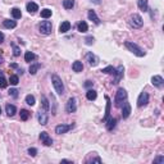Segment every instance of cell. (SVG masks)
<instances>
[{"label": "cell", "instance_id": "1", "mask_svg": "<svg viewBox=\"0 0 164 164\" xmlns=\"http://www.w3.org/2000/svg\"><path fill=\"white\" fill-rule=\"evenodd\" d=\"M51 82H53V86H54V89H55L56 94L62 96V95L64 94V85H63L62 78L59 77L58 75H53L51 76Z\"/></svg>", "mask_w": 164, "mask_h": 164}, {"label": "cell", "instance_id": "2", "mask_svg": "<svg viewBox=\"0 0 164 164\" xmlns=\"http://www.w3.org/2000/svg\"><path fill=\"white\" fill-rule=\"evenodd\" d=\"M124 45H126V48L128 49V50L131 51V53H133L135 55H137V56H145V51L142 50V49L140 48V46L137 45V44H135V42H132V41H126L124 42Z\"/></svg>", "mask_w": 164, "mask_h": 164}, {"label": "cell", "instance_id": "3", "mask_svg": "<svg viewBox=\"0 0 164 164\" xmlns=\"http://www.w3.org/2000/svg\"><path fill=\"white\" fill-rule=\"evenodd\" d=\"M127 100V91H126L124 89H118V91H117L116 94V99H114V105L117 106V108H121L122 104Z\"/></svg>", "mask_w": 164, "mask_h": 164}, {"label": "cell", "instance_id": "4", "mask_svg": "<svg viewBox=\"0 0 164 164\" xmlns=\"http://www.w3.org/2000/svg\"><path fill=\"white\" fill-rule=\"evenodd\" d=\"M144 24V19L141 18L140 14H132L130 17V26L133 28H140Z\"/></svg>", "mask_w": 164, "mask_h": 164}, {"label": "cell", "instance_id": "5", "mask_svg": "<svg viewBox=\"0 0 164 164\" xmlns=\"http://www.w3.org/2000/svg\"><path fill=\"white\" fill-rule=\"evenodd\" d=\"M39 30L42 35H50L51 34V30H53V24H51L50 21H44L40 23Z\"/></svg>", "mask_w": 164, "mask_h": 164}, {"label": "cell", "instance_id": "6", "mask_svg": "<svg viewBox=\"0 0 164 164\" xmlns=\"http://www.w3.org/2000/svg\"><path fill=\"white\" fill-rule=\"evenodd\" d=\"M114 78H113V83L114 85H118L119 81L123 78V75H124V67L123 65H119L118 68H117L116 71H114Z\"/></svg>", "mask_w": 164, "mask_h": 164}, {"label": "cell", "instance_id": "7", "mask_svg": "<svg viewBox=\"0 0 164 164\" xmlns=\"http://www.w3.org/2000/svg\"><path fill=\"white\" fill-rule=\"evenodd\" d=\"M73 127H75L73 123H71V124H59V126H56L55 127V133L63 135V133H67L68 131H71Z\"/></svg>", "mask_w": 164, "mask_h": 164}, {"label": "cell", "instance_id": "8", "mask_svg": "<svg viewBox=\"0 0 164 164\" xmlns=\"http://www.w3.org/2000/svg\"><path fill=\"white\" fill-rule=\"evenodd\" d=\"M65 110H67V113H75V112L77 110V100H76L75 97H71L67 101Z\"/></svg>", "mask_w": 164, "mask_h": 164}, {"label": "cell", "instance_id": "9", "mask_svg": "<svg viewBox=\"0 0 164 164\" xmlns=\"http://www.w3.org/2000/svg\"><path fill=\"white\" fill-rule=\"evenodd\" d=\"M147 103H149V94L147 92H141L140 96H138L137 99V106H140V108H142V106L147 105Z\"/></svg>", "mask_w": 164, "mask_h": 164}, {"label": "cell", "instance_id": "10", "mask_svg": "<svg viewBox=\"0 0 164 164\" xmlns=\"http://www.w3.org/2000/svg\"><path fill=\"white\" fill-rule=\"evenodd\" d=\"M40 140L45 146H51V145H53V138H51L50 136H49V133L45 132V131L40 133Z\"/></svg>", "mask_w": 164, "mask_h": 164}, {"label": "cell", "instance_id": "11", "mask_svg": "<svg viewBox=\"0 0 164 164\" xmlns=\"http://www.w3.org/2000/svg\"><path fill=\"white\" fill-rule=\"evenodd\" d=\"M37 118H39L40 124H42V126H46V124H48V122H49V116H48V113H46L45 110L40 109L39 114H37Z\"/></svg>", "mask_w": 164, "mask_h": 164}, {"label": "cell", "instance_id": "12", "mask_svg": "<svg viewBox=\"0 0 164 164\" xmlns=\"http://www.w3.org/2000/svg\"><path fill=\"white\" fill-rule=\"evenodd\" d=\"M122 118H128L130 117V114H131V105H130V103H127V100H126L124 103L122 104Z\"/></svg>", "mask_w": 164, "mask_h": 164}, {"label": "cell", "instance_id": "13", "mask_svg": "<svg viewBox=\"0 0 164 164\" xmlns=\"http://www.w3.org/2000/svg\"><path fill=\"white\" fill-rule=\"evenodd\" d=\"M86 60L89 62V64L91 65V67H95V65H97V63H99V58L92 53H87L86 54Z\"/></svg>", "mask_w": 164, "mask_h": 164}, {"label": "cell", "instance_id": "14", "mask_svg": "<svg viewBox=\"0 0 164 164\" xmlns=\"http://www.w3.org/2000/svg\"><path fill=\"white\" fill-rule=\"evenodd\" d=\"M151 83L154 85L155 87H162L163 85H164V80H163L162 76H153Z\"/></svg>", "mask_w": 164, "mask_h": 164}, {"label": "cell", "instance_id": "15", "mask_svg": "<svg viewBox=\"0 0 164 164\" xmlns=\"http://www.w3.org/2000/svg\"><path fill=\"white\" fill-rule=\"evenodd\" d=\"M105 100H106V108H105V116H104V118H103L104 122L110 117V108H112V101H110V99H109V96H105Z\"/></svg>", "mask_w": 164, "mask_h": 164}, {"label": "cell", "instance_id": "16", "mask_svg": "<svg viewBox=\"0 0 164 164\" xmlns=\"http://www.w3.org/2000/svg\"><path fill=\"white\" fill-rule=\"evenodd\" d=\"M26 8H27V12H28L30 14H35V13L39 10V7H37V4H36V3H32V1H30L28 4L26 5Z\"/></svg>", "mask_w": 164, "mask_h": 164}, {"label": "cell", "instance_id": "17", "mask_svg": "<svg viewBox=\"0 0 164 164\" xmlns=\"http://www.w3.org/2000/svg\"><path fill=\"white\" fill-rule=\"evenodd\" d=\"M71 30V23L68 21H64L60 23V26H59V32L60 34H65V32H68Z\"/></svg>", "mask_w": 164, "mask_h": 164}, {"label": "cell", "instance_id": "18", "mask_svg": "<svg viewBox=\"0 0 164 164\" xmlns=\"http://www.w3.org/2000/svg\"><path fill=\"white\" fill-rule=\"evenodd\" d=\"M87 17H89L90 21L94 22L95 24H99V23H100V19H99V17L96 15L95 10H89V13H87Z\"/></svg>", "mask_w": 164, "mask_h": 164}, {"label": "cell", "instance_id": "19", "mask_svg": "<svg viewBox=\"0 0 164 164\" xmlns=\"http://www.w3.org/2000/svg\"><path fill=\"white\" fill-rule=\"evenodd\" d=\"M105 122H106V130L108 131H113V128L117 126V119L116 118H110V117H109Z\"/></svg>", "mask_w": 164, "mask_h": 164}, {"label": "cell", "instance_id": "20", "mask_svg": "<svg viewBox=\"0 0 164 164\" xmlns=\"http://www.w3.org/2000/svg\"><path fill=\"white\" fill-rule=\"evenodd\" d=\"M5 112H7V114L9 117H13L15 113H17V108H15L14 105H12V104H7V106H5Z\"/></svg>", "mask_w": 164, "mask_h": 164}, {"label": "cell", "instance_id": "21", "mask_svg": "<svg viewBox=\"0 0 164 164\" xmlns=\"http://www.w3.org/2000/svg\"><path fill=\"white\" fill-rule=\"evenodd\" d=\"M85 162H86V163H94V162L101 163V159H100V158L96 155V153H92V154H90V157L87 158V159L85 160Z\"/></svg>", "mask_w": 164, "mask_h": 164}, {"label": "cell", "instance_id": "22", "mask_svg": "<svg viewBox=\"0 0 164 164\" xmlns=\"http://www.w3.org/2000/svg\"><path fill=\"white\" fill-rule=\"evenodd\" d=\"M137 5H138V9L142 10V12H147V10H149V4H147V0H138Z\"/></svg>", "mask_w": 164, "mask_h": 164}, {"label": "cell", "instance_id": "23", "mask_svg": "<svg viewBox=\"0 0 164 164\" xmlns=\"http://www.w3.org/2000/svg\"><path fill=\"white\" fill-rule=\"evenodd\" d=\"M72 69L75 71V72H77V73L82 72V69H83V64H82V62L76 60V62L72 64Z\"/></svg>", "mask_w": 164, "mask_h": 164}, {"label": "cell", "instance_id": "24", "mask_svg": "<svg viewBox=\"0 0 164 164\" xmlns=\"http://www.w3.org/2000/svg\"><path fill=\"white\" fill-rule=\"evenodd\" d=\"M3 26L5 27V28H14V27H17V22L15 21H10V19H4L3 21Z\"/></svg>", "mask_w": 164, "mask_h": 164}, {"label": "cell", "instance_id": "25", "mask_svg": "<svg viewBox=\"0 0 164 164\" xmlns=\"http://www.w3.org/2000/svg\"><path fill=\"white\" fill-rule=\"evenodd\" d=\"M10 13H12V15H13L14 19H19V18L22 17V12H21L19 8H12Z\"/></svg>", "mask_w": 164, "mask_h": 164}, {"label": "cell", "instance_id": "26", "mask_svg": "<svg viewBox=\"0 0 164 164\" xmlns=\"http://www.w3.org/2000/svg\"><path fill=\"white\" fill-rule=\"evenodd\" d=\"M7 86H8V81L4 76V72L0 71V89H5Z\"/></svg>", "mask_w": 164, "mask_h": 164}, {"label": "cell", "instance_id": "27", "mask_svg": "<svg viewBox=\"0 0 164 164\" xmlns=\"http://www.w3.org/2000/svg\"><path fill=\"white\" fill-rule=\"evenodd\" d=\"M51 14H53V12H51V9H49V8H45V9L41 10V17L45 18V19L50 18V17H51Z\"/></svg>", "mask_w": 164, "mask_h": 164}, {"label": "cell", "instance_id": "28", "mask_svg": "<svg viewBox=\"0 0 164 164\" xmlns=\"http://www.w3.org/2000/svg\"><path fill=\"white\" fill-rule=\"evenodd\" d=\"M36 59V55H35L32 51H26V54H24V60L26 62H32V60H35Z\"/></svg>", "mask_w": 164, "mask_h": 164}, {"label": "cell", "instance_id": "29", "mask_svg": "<svg viewBox=\"0 0 164 164\" xmlns=\"http://www.w3.org/2000/svg\"><path fill=\"white\" fill-rule=\"evenodd\" d=\"M86 97H87L89 100H91V101H92V100H95V99L97 97L96 91H95V90H89V91L86 92Z\"/></svg>", "mask_w": 164, "mask_h": 164}, {"label": "cell", "instance_id": "30", "mask_svg": "<svg viewBox=\"0 0 164 164\" xmlns=\"http://www.w3.org/2000/svg\"><path fill=\"white\" fill-rule=\"evenodd\" d=\"M87 30H89V26H87L86 22H80L78 23V31L81 32V34H85V32H87Z\"/></svg>", "mask_w": 164, "mask_h": 164}, {"label": "cell", "instance_id": "31", "mask_svg": "<svg viewBox=\"0 0 164 164\" xmlns=\"http://www.w3.org/2000/svg\"><path fill=\"white\" fill-rule=\"evenodd\" d=\"M41 106H42V110H45V112H48L49 110V101H48V99H46V96H41Z\"/></svg>", "mask_w": 164, "mask_h": 164}, {"label": "cell", "instance_id": "32", "mask_svg": "<svg viewBox=\"0 0 164 164\" xmlns=\"http://www.w3.org/2000/svg\"><path fill=\"white\" fill-rule=\"evenodd\" d=\"M40 67H41L40 63H36V64H31V65H30V69H28L30 73H31V75H36Z\"/></svg>", "mask_w": 164, "mask_h": 164}, {"label": "cell", "instance_id": "33", "mask_svg": "<svg viewBox=\"0 0 164 164\" xmlns=\"http://www.w3.org/2000/svg\"><path fill=\"white\" fill-rule=\"evenodd\" d=\"M63 7L65 9H72L75 7V0H63Z\"/></svg>", "mask_w": 164, "mask_h": 164}, {"label": "cell", "instance_id": "34", "mask_svg": "<svg viewBox=\"0 0 164 164\" xmlns=\"http://www.w3.org/2000/svg\"><path fill=\"white\" fill-rule=\"evenodd\" d=\"M30 112L28 110H26V109H22L21 110V119L22 121H27V119L30 118Z\"/></svg>", "mask_w": 164, "mask_h": 164}, {"label": "cell", "instance_id": "35", "mask_svg": "<svg viewBox=\"0 0 164 164\" xmlns=\"http://www.w3.org/2000/svg\"><path fill=\"white\" fill-rule=\"evenodd\" d=\"M26 103L28 104V105H35V103H36V100H35V96L34 95H27L26 96Z\"/></svg>", "mask_w": 164, "mask_h": 164}, {"label": "cell", "instance_id": "36", "mask_svg": "<svg viewBox=\"0 0 164 164\" xmlns=\"http://www.w3.org/2000/svg\"><path fill=\"white\" fill-rule=\"evenodd\" d=\"M9 82H10V85L15 86V85H18V82H19V78H18V76H17V75H13V76H10Z\"/></svg>", "mask_w": 164, "mask_h": 164}, {"label": "cell", "instance_id": "37", "mask_svg": "<svg viewBox=\"0 0 164 164\" xmlns=\"http://www.w3.org/2000/svg\"><path fill=\"white\" fill-rule=\"evenodd\" d=\"M12 48H13V55H14V56H19L21 55V49L18 48L15 44H12Z\"/></svg>", "mask_w": 164, "mask_h": 164}, {"label": "cell", "instance_id": "38", "mask_svg": "<svg viewBox=\"0 0 164 164\" xmlns=\"http://www.w3.org/2000/svg\"><path fill=\"white\" fill-rule=\"evenodd\" d=\"M114 71H116V69H114L112 65H108V67L103 68L101 72H103V73H106V75H110V73H114Z\"/></svg>", "mask_w": 164, "mask_h": 164}, {"label": "cell", "instance_id": "39", "mask_svg": "<svg viewBox=\"0 0 164 164\" xmlns=\"http://www.w3.org/2000/svg\"><path fill=\"white\" fill-rule=\"evenodd\" d=\"M94 41H95V39L92 36H87L86 39H85V42H86V45H92L94 44Z\"/></svg>", "mask_w": 164, "mask_h": 164}, {"label": "cell", "instance_id": "40", "mask_svg": "<svg viewBox=\"0 0 164 164\" xmlns=\"http://www.w3.org/2000/svg\"><path fill=\"white\" fill-rule=\"evenodd\" d=\"M9 95L12 97H18V90L17 89H10L9 90Z\"/></svg>", "mask_w": 164, "mask_h": 164}, {"label": "cell", "instance_id": "41", "mask_svg": "<svg viewBox=\"0 0 164 164\" xmlns=\"http://www.w3.org/2000/svg\"><path fill=\"white\" fill-rule=\"evenodd\" d=\"M28 154L31 155V157H36L37 149H35V147H30V149H28Z\"/></svg>", "mask_w": 164, "mask_h": 164}, {"label": "cell", "instance_id": "42", "mask_svg": "<svg viewBox=\"0 0 164 164\" xmlns=\"http://www.w3.org/2000/svg\"><path fill=\"white\" fill-rule=\"evenodd\" d=\"M154 163H155V164H157V163L163 164V163H164V157H162V155H160V157H158L157 159H154Z\"/></svg>", "mask_w": 164, "mask_h": 164}, {"label": "cell", "instance_id": "43", "mask_svg": "<svg viewBox=\"0 0 164 164\" xmlns=\"http://www.w3.org/2000/svg\"><path fill=\"white\" fill-rule=\"evenodd\" d=\"M92 85H94V82H92V81H90V80L85 82V87H91Z\"/></svg>", "mask_w": 164, "mask_h": 164}, {"label": "cell", "instance_id": "44", "mask_svg": "<svg viewBox=\"0 0 164 164\" xmlns=\"http://www.w3.org/2000/svg\"><path fill=\"white\" fill-rule=\"evenodd\" d=\"M4 34H3V32H0V44H1L3 42V41H4Z\"/></svg>", "mask_w": 164, "mask_h": 164}, {"label": "cell", "instance_id": "45", "mask_svg": "<svg viewBox=\"0 0 164 164\" xmlns=\"http://www.w3.org/2000/svg\"><path fill=\"white\" fill-rule=\"evenodd\" d=\"M62 163H72V160H68V159H63Z\"/></svg>", "mask_w": 164, "mask_h": 164}, {"label": "cell", "instance_id": "46", "mask_svg": "<svg viewBox=\"0 0 164 164\" xmlns=\"http://www.w3.org/2000/svg\"><path fill=\"white\" fill-rule=\"evenodd\" d=\"M3 63H4V58H3V56H1V55H0V65H1V64H3Z\"/></svg>", "mask_w": 164, "mask_h": 164}, {"label": "cell", "instance_id": "47", "mask_svg": "<svg viewBox=\"0 0 164 164\" xmlns=\"http://www.w3.org/2000/svg\"><path fill=\"white\" fill-rule=\"evenodd\" d=\"M10 67H12V68H18V65L15 64V63H13V64H10Z\"/></svg>", "mask_w": 164, "mask_h": 164}, {"label": "cell", "instance_id": "48", "mask_svg": "<svg viewBox=\"0 0 164 164\" xmlns=\"http://www.w3.org/2000/svg\"><path fill=\"white\" fill-rule=\"evenodd\" d=\"M92 3H95V4H100V0H91Z\"/></svg>", "mask_w": 164, "mask_h": 164}, {"label": "cell", "instance_id": "49", "mask_svg": "<svg viewBox=\"0 0 164 164\" xmlns=\"http://www.w3.org/2000/svg\"><path fill=\"white\" fill-rule=\"evenodd\" d=\"M0 114H1V108H0Z\"/></svg>", "mask_w": 164, "mask_h": 164}]
</instances>
